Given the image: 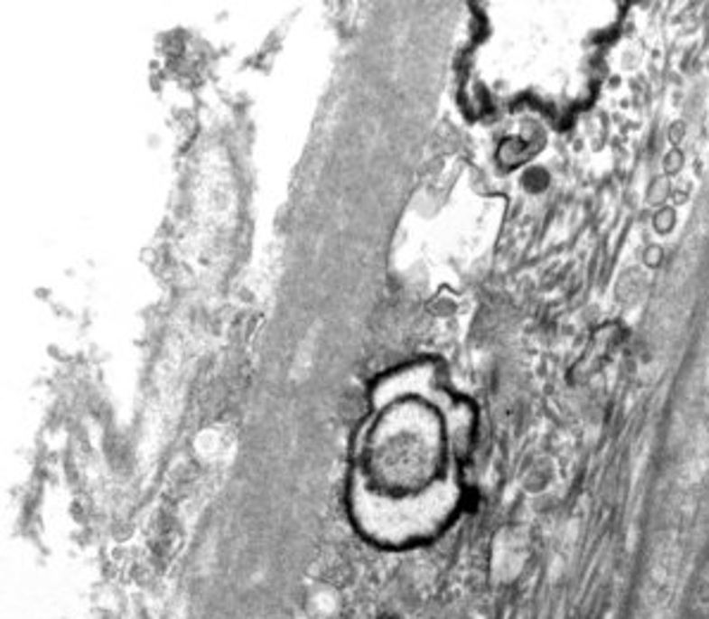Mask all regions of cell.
<instances>
[{
  "label": "cell",
  "instance_id": "cell-1",
  "mask_svg": "<svg viewBox=\"0 0 709 619\" xmlns=\"http://www.w3.org/2000/svg\"><path fill=\"white\" fill-rule=\"evenodd\" d=\"M474 431V408L436 360L386 371L369 391L355 445L352 505L371 534L412 539L438 529L460 498L457 464Z\"/></svg>",
  "mask_w": 709,
  "mask_h": 619
}]
</instances>
